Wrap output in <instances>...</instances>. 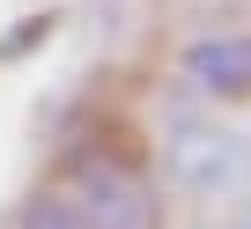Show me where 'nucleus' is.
I'll return each mask as SVG.
<instances>
[{
	"label": "nucleus",
	"mask_w": 251,
	"mask_h": 229,
	"mask_svg": "<svg viewBox=\"0 0 251 229\" xmlns=\"http://www.w3.org/2000/svg\"><path fill=\"white\" fill-rule=\"evenodd\" d=\"M59 192L74 200L81 229H155V192L141 178L133 155H111V148H74Z\"/></svg>",
	"instance_id": "f257e3e1"
},
{
	"label": "nucleus",
	"mask_w": 251,
	"mask_h": 229,
	"mask_svg": "<svg viewBox=\"0 0 251 229\" xmlns=\"http://www.w3.org/2000/svg\"><path fill=\"white\" fill-rule=\"evenodd\" d=\"M244 170H251V148H244V141H229L222 126H200V119H177V126H170L163 178H170L177 192H192V200H214V192H229Z\"/></svg>",
	"instance_id": "f03ea898"
},
{
	"label": "nucleus",
	"mask_w": 251,
	"mask_h": 229,
	"mask_svg": "<svg viewBox=\"0 0 251 229\" xmlns=\"http://www.w3.org/2000/svg\"><path fill=\"white\" fill-rule=\"evenodd\" d=\"M185 74L214 96V103H244L251 96V37H200L185 52Z\"/></svg>",
	"instance_id": "7ed1b4c3"
},
{
	"label": "nucleus",
	"mask_w": 251,
	"mask_h": 229,
	"mask_svg": "<svg viewBox=\"0 0 251 229\" xmlns=\"http://www.w3.org/2000/svg\"><path fill=\"white\" fill-rule=\"evenodd\" d=\"M15 229H81V214H74L67 192H37V200L15 214Z\"/></svg>",
	"instance_id": "20e7f679"
},
{
	"label": "nucleus",
	"mask_w": 251,
	"mask_h": 229,
	"mask_svg": "<svg viewBox=\"0 0 251 229\" xmlns=\"http://www.w3.org/2000/svg\"><path fill=\"white\" fill-rule=\"evenodd\" d=\"M52 30H59V15H52V8H37V15H23V23L8 30V37H0V59H30V52H37V45H45Z\"/></svg>",
	"instance_id": "39448f33"
}]
</instances>
